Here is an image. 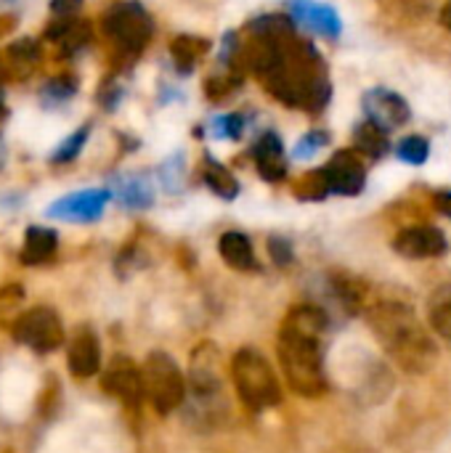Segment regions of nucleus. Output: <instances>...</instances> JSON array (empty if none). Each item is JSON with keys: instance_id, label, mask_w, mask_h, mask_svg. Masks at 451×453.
<instances>
[{"instance_id": "obj_10", "label": "nucleus", "mask_w": 451, "mask_h": 453, "mask_svg": "<svg viewBox=\"0 0 451 453\" xmlns=\"http://www.w3.org/2000/svg\"><path fill=\"white\" fill-rule=\"evenodd\" d=\"M330 194L335 196H359L367 186V167L364 157L356 149H340L335 151L327 165L322 167Z\"/></svg>"}, {"instance_id": "obj_29", "label": "nucleus", "mask_w": 451, "mask_h": 453, "mask_svg": "<svg viewBox=\"0 0 451 453\" xmlns=\"http://www.w3.org/2000/svg\"><path fill=\"white\" fill-rule=\"evenodd\" d=\"M295 196L303 199V202H322V199L330 196V186H327V178H324L322 167L300 178V183L295 186Z\"/></svg>"}, {"instance_id": "obj_9", "label": "nucleus", "mask_w": 451, "mask_h": 453, "mask_svg": "<svg viewBox=\"0 0 451 453\" xmlns=\"http://www.w3.org/2000/svg\"><path fill=\"white\" fill-rule=\"evenodd\" d=\"M362 109H364V119L375 122L385 133H393V130L404 127L412 119L409 101L404 96H399L396 90L385 88V85L369 88L362 96Z\"/></svg>"}, {"instance_id": "obj_24", "label": "nucleus", "mask_w": 451, "mask_h": 453, "mask_svg": "<svg viewBox=\"0 0 451 453\" xmlns=\"http://www.w3.org/2000/svg\"><path fill=\"white\" fill-rule=\"evenodd\" d=\"M218 348L213 345H199L191 356V385L205 395V393H213V388H218V372H215V353Z\"/></svg>"}, {"instance_id": "obj_18", "label": "nucleus", "mask_w": 451, "mask_h": 453, "mask_svg": "<svg viewBox=\"0 0 451 453\" xmlns=\"http://www.w3.org/2000/svg\"><path fill=\"white\" fill-rule=\"evenodd\" d=\"M199 170H202L205 186H207L215 196H221V199H226V202H234V199L239 196V180H237V175H234L223 162H218L213 154H205V157H202Z\"/></svg>"}, {"instance_id": "obj_26", "label": "nucleus", "mask_w": 451, "mask_h": 453, "mask_svg": "<svg viewBox=\"0 0 451 453\" xmlns=\"http://www.w3.org/2000/svg\"><path fill=\"white\" fill-rule=\"evenodd\" d=\"M74 93H77V80H74L72 74H61V77L48 80V82L40 88V101H43L45 109H53V106L66 104Z\"/></svg>"}, {"instance_id": "obj_17", "label": "nucleus", "mask_w": 451, "mask_h": 453, "mask_svg": "<svg viewBox=\"0 0 451 453\" xmlns=\"http://www.w3.org/2000/svg\"><path fill=\"white\" fill-rule=\"evenodd\" d=\"M218 252H221L223 263L229 268H234V271H242V273L258 271V257H255L253 242L242 231H226V234H221Z\"/></svg>"}, {"instance_id": "obj_21", "label": "nucleus", "mask_w": 451, "mask_h": 453, "mask_svg": "<svg viewBox=\"0 0 451 453\" xmlns=\"http://www.w3.org/2000/svg\"><path fill=\"white\" fill-rule=\"evenodd\" d=\"M351 149H356L369 162H380L391 151V141H388V133L383 127L364 119L354 127V146Z\"/></svg>"}, {"instance_id": "obj_37", "label": "nucleus", "mask_w": 451, "mask_h": 453, "mask_svg": "<svg viewBox=\"0 0 451 453\" xmlns=\"http://www.w3.org/2000/svg\"><path fill=\"white\" fill-rule=\"evenodd\" d=\"M433 204H436V210H439L444 218H449L451 220V191L449 188H444V191H436V196H433Z\"/></svg>"}, {"instance_id": "obj_28", "label": "nucleus", "mask_w": 451, "mask_h": 453, "mask_svg": "<svg viewBox=\"0 0 451 453\" xmlns=\"http://www.w3.org/2000/svg\"><path fill=\"white\" fill-rule=\"evenodd\" d=\"M245 127H247V117L239 114V111H231V114H221L213 119V138L218 141H239L245 135Z\"/></svg>"}, {"instance_id": "obj_40", "label": "nucleus", "mask_w": 451, "mask_h": 453, "mask_svg": "<svg viewBox=\"0 0 451 453\" xmlns=\"http://www.w3.org/2000/svg\"><path fill=\"white\" fill-rule=\"evenodd\" d=\"M3 165H5V146L0 143V167H3Z\"/></svg>"}, {"instance_id": "obj_13", "label": "nucleus", "mask_w": 451, "mask_h": 453, "mask_svg": "<svg viewBox=\"0 0 451 453\" xmlns=\"http://www.w3.org/2000/svg\"><path fill=\"white\" fill-rule=\"evenodd\" d=\"M109 199H112V191L106 188H85V191H77L53 202L48 207V215L58 220H69V223H90L101 218Z\"/></svg>"}, {"instance_id": "obj_8", "label": "nucleus", "mask_w": 451, "mask_h": 453, "mask_svg": "<svg viewBox=\"0 0 451 453\" xmlns=\"http://www.w3.org/2000/svg\"><path fill=\"white\" fill-rule=\"evenodd\" d=\"M101 388H104L106 395H112L114 401H120L128 409H138L146 401V393H144V372L128 356H114L109 361V366L101 374Z\"/></svg>"}, {"instance_id": "obj_39", "label": "nucleus", "mask_w": 451, "mask_h": 453, "mask_svg": "<svg viewBox=\"0 0 451 453\" xmlns=\"http://www.w3.org/2000/svg\"><path fill=\"white\" fill-rule=\"evenodd\" d=\"M5 122H8V109H5V104L0 101V127H3Z\"/></svg>"}, {"instance_id": "obj_4", "label": "nucleus", "mask_w": 451, "mask_h": 453, "mask_svg": "<svg viewBox=\"0 0 451 453\" xmlns=\"http://www.w3.org/2000/svg\"><path fill=\"white\" fill-rule=\"evenodd\" d=\"M231 382L239 401L253 411H266L282 403V385L271 361L255 348H239L231 358Z\"/></svg>"}, {"instance_id": "obj_11", "label": "nucleus", "mask_w": 451, "mask_h": 453, "mask_svg": "<svg viewBox=\"0 0 451 453\" xmlns=\"http://www.w3.org/2000/svg\"><path fill=\"white\" fill-rule=\"evenodd\" d=\"M393 250L407 260H436L449 252V239L436 226H412L396 234Z\"/></svg>"}, {"instance_id": "obj_27", "label": "nucleus", "mask_w": 451, "mask_h": 453, "mask_svg": "<svg viewBox=\"0 0 451 453\" xmlns=\"http://www.w3.org/2000/svg\"><path fill=\"white\" fill-rule=\"evenodd\" d=\"M396 154H399V159H401V162L420 167V165H425V162H428V157H431V141H428V138H423V135H407V138H401V141H399Z\"/></svg>"}, {"instance_id": "obj_22", "label": "nucleus", "mask_w": 451, "mask_h": 453, "mask_svg": "<svg viewBox=\"0 0 451 453\" xmlns=\"http://www.w3.org/2000/svg\"><path fill=\"white\" fill-rule=\"evenodd\" d=\"M114 196L122 207L130 210H146L154 202V191L146 175H120L114 178Z\"/></svg>"}, {"instance_id": "obj_3", "label": "nucleus", "mask_w": 451, "mask_h": 453, "mask_svg": "<svg viewBox=\"0 0 451 453\" xmlns=\"http://www.w3.org/2000/svg\"><path fill=\"white\" fill-rule=\"evenodd\" d=\"M367 324L377 337L380 348L407 372L423 374L439 358V345L428 326L412 311V305L399 300H380L367 308Z\"/></svg>"}, {"instance_id": "obj_14", "label": "nucleus", "mask_w": 451, "mask_h": 453, "mask_svg": "<svg viewBox=\"0 0 451 453\" xmlns=\"http://www.w3.org/2000/svg\"><path fill=\"white\" fill-rule=\"evenodd\" d=\"M66 366L74 380H90L101 372V342L90 326H80L69 340Z\"/></svg>"}, {"instance_id": "obj_35", "label": "nucleus", "mask_w": 451, "mask_h": 453, "mask_svg": "<svg viewBox=\"0 0 451 453\" xmlns=\"http://www.w3.org/2000/svg\"><path fill=\"white\" fill-rule=\"evenodd\" d=\"M101 104H104V109L106 111H112L117 104H120V98H122V88L120 85H114V82H106L104 88H101Z\"/></svg>"}, {"instance_id": "obj_31", "label": "nucleus", "mask_w": 451, "mask_h": 453, "mask_svg": "<svg viewBox=\"0 0 451 453\" xmlns=\"http://www.w3.org/2000/svg\"><path fill=\"white\" fill-rule=\"evenodd\" d=\"M21 300H24V292L19 284H8L0 289V326H13L16 319L21 316L19 308H21Z\"/></svg>"}, {"instance_id": "obj_7", "label": "nucleus", "mask_w": 451, "mask_h": 453, "mask_svg": "<svg viewBox=\"0 0 451 453\" xmlns=\"http://www.w3.org/2000/svg\"><path fill=\"white\" fill-rule=\"evenodd\" d=\"M13 337L37 350V353H53L64 345L66 334H64V324H61V316L45 305L40 308H32V311H24L16 324L11 326Z\"/></svg>"}, {"instance_id": "obj_16", "label": "nucleus", "mask_w": 451, "mask_h": 453, "mask_svg": "<svg viewBox=\"0 0 451 453\" xmlns=\"http://www.w3.org/2000/svg\"><path fill=\"white\" fill-rule=\"evenodd\" d=\"M45 37L69 56V53L82 50L90 42V24L74 16H56L51 27L45 29Z\"/></svg>"}, {"instance_id": "obj_1", "label": "nucleus", "mask_w": 451, "mask_h": 453, "mask_svg": "<svg viewBox=\"0 0 451 453\" xmlns=\"http://www.w3.org/2000/svg\"><path fill=\"white\" fill-rule=\"evenodd\" d=\"M247 32L242 64L263 80L266 90L290 109L324 111L332 96L330 72L324 56L298 35V24L287 13H266L250 21Z\"/></svg>"}, {"instance_id": "obj_30", "label": "nucleus", "mask_w": 451, "mask_h": 453, "mask_svg": "<svg viewBox=\"0 0 451 453\" xmlns=\"http://www.w3.org/2000/svg\"><path fill=\"white\" fill-rule=\"evenodd\" d=\"M88 135H90V125H82L80 130H74L69 138H64V141L56 146V151L51 154V162H53V165H66V162L77 159V154L82 151Z\"/></svg>"}, {"instance_id": "obj_20", "label": "nucleus", "mask_w": 451, "mask_h": 453, "mask_svg": "<svg viewBox=\"0 0 451 453\" xmlns=\"http://www.w3.org/2000/svg\"><path fill=\"white\" fill-rule=\"evenodd\" d=\"M58 247V236L51 228L43 226H32L24 234V244H21V263L24 265H40L48 263L56 255Z\"/></svg>"}, {"instance_id": "obj_6", "label": "nucleus", "mask_w": 451, "mask_h": 453, "mask_svg": "<svg viewBox=\"0 0 451 453\" xmlns=\"http://www.w3.org/2000/svg\"><path fill=\"white\" fill-rule=\"evenodd\" d=\"M104 32L122 56L133 58L146 48L154 21L138 0H122L104 13Z\"/></svg>"}, {"instance_id": "obj_5", "label": "nucleus", "mask_w": 451, "mask_h": 453, "mask_svg": "<svg viewBox=\"0 0 451 453\" xmlns=\"http://www.w3.org/2000/svg\"><path fill=\"white\" fill-rule=\"evenodd\" d=\"M144 393L157 414H173L186 398V377L173 356L165 350H152L141 364Z\"/></svg>"}, {"instance_id": "obj_34", "label": "nucleus", "mask_w": 451, "mask_h": 453, "mask_svg": "<svg viewBox=\"0 0 451 453\" xmlns=\"http://www.w3.org/2000/svg\"><path fill=\"white\" fill-rule=\"evenodd\" d=\"M268 255H271V260L276 263V265H290L292 260H295V250H292V244L284 239V236H271L268 239Z\"/></svg>"}, {"instance_id": "obj_12", "label": "nucleus", "mask_w": 451, "mask_h": 453, "mask_svg": "<svg viewBox=\"0 0 451 453\" xmlns=\"http://www.w3.org/2000/svg\"><path fill=\"white\" fill-rule=\"evenodd\" d=\"M287 16L314 32V35H322L327 40H338L340 32H343V21L338 16V11L327 3H316V0H287Z\"/></svg>"}, {"instance_id": "obj_36", "label": "nucleus", "mask_w": 451, "mask_h": 453, "mask_svg": "<svg viewBox=\"0 0 451 453\" xmlns=\"http://www.w3.org/2000/svg\"><path fill=\"white\" fill-rule=\"evenodd\" d=\"M82 8V0H51V11L56 16H74Z\"/></svg>"}, {"instance_id": "obj_23", "label": "nucleus", "mask_w": 451, "mask_h": 453, "mask_svg": "<svg viewBox=\"0 0 451 453\" xmlns=\"http://www.w3.org/2000/svg\"><path fill=\"white\" fill-rule=\"evenodd\" d=\"M5 64L16 80H27L40 64V42L32 37H21V40L11 42L5 48Z\"/></svg>"}, {"instance_id": "obj_25", "label": "nucleus", "mask_w": 451, "mask_h": 453, "mask_svg": "<svg viewBox=\"0 0 451 453\" xmlns=\"http://www.w3.org/2000/svg\"><path fill=\"white\" fill-rule=\"evenodd\" d=\"M428 321L439 337L451 342V284H444L433 292L428 303Z\"/></svg>"}, {"instance_id": "obj_2", "label": "nucleus", "mask_w": 451, "mask_h": 453, "mask_svg": "<svg viewBox=\"0 0 451 453\" xmlns=\"http://www.w3.org/2000/svg\"><path fill=\"white\" fill-rule=\"evenodd\" d=\"M327 332V313L319 305L303 303L287 311L276 334L279 369L287 388L303 398L327 393L322 337Z\"/></svg>"}, {"instance_id": "obj_33", "label": "nucleus", "mask_w": 451, "mask_h": 453, "mask_svg": "<svg viewBox=\"0 0 451 453\" xmlns=\"http://www.w3.org/2000/svg\"><path fill=\"white\" fill-rule=\"evenodd\" d=\"M183 178H186V162H183V154H175V157H170L167 162H162V165H159V180H162V186H165L170 194L181 188Z\"/></svg>"}, {"instance_id": "obj_19", "label": "nucleus", "mask_w": 451, "mask_h": 453, "mask_svg": "<svg viewBox=\"0 0 451 453\" xmlns=\"http://www.w3.org/2000/svg\"><path fill=\"white\" fill-rule=\"evenodd\" d=\"M213 42L207 37H197V35H178L170 42V56L173 64L181 74H191L197 69V64L210 53Z\"/></svg>"}, {"instance_id": "obj_32", "label": "nucleus", "mask_w": 451, "mask_h": 453, "mask_svg": "<svg viewBox=\"0 0 451 453\" xmlns=\"http://www.w3.org/2000/svg\"><path fill=\"white\" fill-rule=\"evenodd\" d=\"M327 143H330V133H324V130H311V133H306V135L295 143L292 157H295V159H300V162L314 159V157L327 146Z\"/></svg>"}, {"instance_id": "obj_15", "label": "nucleus", "mask_w": 451, "mask_h": 453, "mask_svg": "<svg viewBox=\"0 0 451 453\" xmlns=\"http://www.w3.org/2000/svg\"><path fill=\"white\" fill-rule=\"evenodd\" d=\"M253 159H255V170L263 180L268 183H279L287 175V157H284V143L282 135L274 130H266L255 146H253Z\"/></svg>"}, {"instance_id": "obj_38", "label": "nucleus", "mask_w": 451, "mask_h": 453, "mask_svg": "<svg viewBox=\"0 0 451 453\" xmlns=\"http://www.w3.org/2000/svg\"><path fill=\"white\" fill-rule=\"evenodd\" d=\"M439 21H441V27H444V29H449L451 32V0L447 3V5H444V8H441V13H439Z\"/></svg>"}]
</instances>
